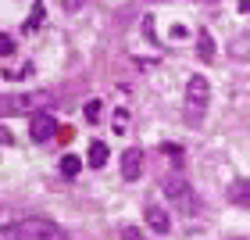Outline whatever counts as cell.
<instances>
[{"mask_svg":"<svg viewBox=\"0 0 250 240\" xmlns=\"http://www.w3.org/2000/svg\"><path fill=\"white\" fill-rule=\"evenodd\" d=\"M240 11H243V15H250V0H240Z\"/></svg>","mask_w":250,"mask_h":240,"instance_id":"2e32d148","label":"cell"},{"mask_svg":"<svg viewBox=\"0 0 250 240\" xmlns=\"http://www.w3.org/2000/svg\"><path fill=\"white\" fill-rule=\"evenodd\" d=\"M200 58H204V61L214 58V40H211V32H200Z\"/></svg>","mask_w":250,"mask_h":240,"instance_id":"7c38bea8","label":"cell"},{"mask_svg":"<svg viewBox=\"0 0 250 240\" xmlns=\"http://www.w3.org/2000/svg\"><path fill=\"white\" fill-rule=\"evenodd\" d=\"M143 162H146V158H143L140 147H129V151L122 154V176L129 179V183H136V179L143 176Z\"/></svg>","mask_w":250,"mask_h":240,"instance_id":"52a82bcc","label":"cell"},{"mask_svg":"<svg viewBox=\"0 0 250 240\" xmlns=\"http://www.w3.org/2000/svg\"><path fill=\"white\" fill-rule=\"evenodd\" d=\"M100 108H104V104H100V100H89V104L83 108V115H86L89 122H97V119H100Z\"/></svg>","mask_w":250,"mask_h":240,"instance_id":"5bb4252c","label":"cell"},{"mask_svg":"<svg viewBox=\"0 0 250 240\" xmlns=\"http://www.w3.org/2000/svg\"><path fill=\"white\" fill-rule=\"evenodd\" d=\"M79 168H83V162H79L75 154H68V158H61V176H68V179H75V176H79Z\"/></svg>","mask_w":250,"mask_h":240,"instance_id":"8fae6325","label":"cell"},{"mask_svg":"<svg viewBox=\"0 0 250 240\" xmlns=\"http://www.w3.org/2000/svg\"><path fill=\"white\" fill-rule=\"evenodd\" d=\"M29 136H32L36 144L54 140V136H58V119H54L50 111H36V115L29 119Z\"/></svg>","mask_w":250,"mask_h":240,"instance_id":"277c9868","label":"cell"},{"mask_svg":"<svg viewBox=\"0 0 250 240\" xmlns=\"http://www.w3.org/2000/svg\"><path fill=\"white\" fill-rule=\"evenodd\" d=\"M161 190H165V197H172L175 204H183V208H193V190H189V183L183 176H165L161 179Z\"/></svg>","mask_w":250,"mask_h":240,"instance_id":"5b68a950","label":"cell"},{"mask_svg":"<svg viewBox=\"0 0 250 240\" xmlns=\"http://www.w3.org/2000/svg\"><path fill=\"white\" fill-rule=\"evenodd\" d=\"M0 240H68L61 226H54L47 219H25L15 222L7 230H0Z\"/></svg>","mask_w":250,"mask_h":240,"instance_id":"7a4b0ae2","label":"cell"},{"mask_svg":"<svg viewBox=\"0 0 250 240\" xmlns=\"http://www.w3.org/2000/svg\"><path fill=\"white\" fill-rule=\"evenodd\" d=\"M54 100L50 90H32V94H7L0 97V115L15 119V115H36V111H47V104Z\"/></svg>","mask_w":250,"mask_h":240,"instance_id":"6da1fadb","label":"cell"},{"mask_svg":"<svg viewBox=\"0 0 250 240\" xmlns=\"http://www.w3.org/2000/svg\"><path fill=\"white\" fill-rule=\"evenodd\" d=\"M208 4H218V0H208Z\"/></svg>","mask_w":250,"mask_h":240,"instance_id":"e0dca14e","label":"cell"},{"mask_svg":"<svg viewBox=\"0 0 250 240\" xmlns=\"http://www.w3.org/2000/svg\"><path fill=\"white\" fill-rule=\"evenodd\" d=\"M118 237H122V240H146V237L136 230V226H129V222H122V226H118Z\"/></svg>","mask_w":250,"mask_h":240,"instance_id":"4fadbf2b","label":"cell"},{"mask_svg":"<svg viewBox=\"0 0 250 240\" xmlns=\"http://www.w3.org/2000/svg\"><path fill=\"white\" fill-rule=\"evenodd\" d=\"M143 219H146V226H150V233H157V237H168L172 233V215H168V208H161V204H143Z\"/></svg>","mask_w":250,"mask_h":240,"instance_id":"8992f818","label":"cell"},{"mask_svg":"<svg viewBox=\"0 0 250 240\" xmlns=\"http://www.w3.org/2000/svg\"><path fill=\"white\" fill-rule=\"evenodd\" d=\"M225 197H229V204H236V208H250V179H232L229 190H225Z\"/></svg>","mask_w":250,"mask_h":240,"instance_id":"ba28073f","label":"cell"},{"mask_svg":"<svg viewBox=\"0 0 250 240\" xmlns=\"http://www.w3.org/2000/svg\"><path fill=\"white\" fill-rule=\"evenodd\" d=\"M104 165H107V144L93 140L89 144V168H104Z\"/></svg>","mask_w":250,"mask_h":240,"instance_id":"9c48e42d","label":"cell"},{"mask_svg":"<svg viewBox=\"0 0 250 240\" xmlns=\"http://www.w3.org/2000/svg\"><path fill=\"white\" fill-rule=\"evenodd\" d=\"M229 50H232V58H240V61H247V58H250V29H247V32H240V36L229 43Z\"/></svg>","mask_w":250,"mask_h":240,"instance_id":"30bf717a","label":"cell"},{"mask_svg":"<svg viewBox=\"0 0 250 240\" xmlns=\"http://www.w3.org/2000/svg\"><path fill=\"white\" fill-rule=\"evenodd\" d=\"M208 104H211V83L200 72L189 75V83H186V122L189 125H200Z\"/></svg>","mask_w":250,"mask_h":240,"instance_id":"3957f363","label":"cell"},{"mask_svg":"<svg viewBox=\"0 0 250 240\" xmlns=\"http://www.w3.org/2000/svg\"><path fill=\"white\" fill-rule=\"evenodd\" d=\"M0 50H4V54H11V50H15V40H7V36H0Z\"/></svg>","mask_w":250,"mask_h":240,"instance_id":"9a60e30c","label":"cell"}]
</instances>
